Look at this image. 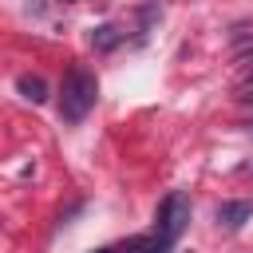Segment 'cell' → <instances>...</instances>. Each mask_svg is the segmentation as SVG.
<instances>
[{"instance_id": "cell-1", "label": "cell", "mask_w": 253, "mask_h": 253, "mask_svg": "<svg viewBox=\"0 0 253 253\" xmlns=\"http://www.w3.org/2000/svg\"><path fill=\"white\" fill-rule=\"evenodd\" d=\"M186 221H190V194L170 190V194L158 202L154 229H150V233H142V237H134V241H130V245H123V249H126V253H170V249L178 245V237H182Z\"/></svg>"}, {"instance_id": "cell-2", "label": "cell", "mask_w": 253, "mask_h": 253, "mask_svg": "<svg viewBox=\"0 0 253 253\" xmlns=\"http://www.w3.org/2000/svg\"><path fill=\"white\" fill-rule=\"evenodd\" d=\"M95 99H99V79L87 67H71L63 75V87H59V119L71 126L83 123L87 111L95 107Z\"/></svg>"}, {"instance_id": "cell-3", "label": "cell", "mask_w": 253, "mask_h": 253, "mask_svg": "<svg viewBox=\"0 0 253 253\" xmlns=\"http://www.w3.org/2000/svg\"><path fill=\"white\" fill-rule=\"evenodd\" d=\"M249 217H253V202H245V198H237V202H221V206H217V225L229 229V233H237Z\"/></svg>"}, {"instance_id": "cell-4", "label": "cell", "mask_w": 253, "mask_h": 253, "mask_svg": "<svg viewBox=\"0 0 253 253\" xmlns=\"http://www.w3.org/2000/svg\"><path fill=\"white\" fill-rule=\"evenodd\" d=\"M16 91H20L28 103H43V99H47V83H43L40 75H28V71L16 79Z\"/></svg>"}, {"instance_id": "cell-5", "label": "cell", "mask_w": 253, "mask_h": 253, "mask_svg": "<svg viewBox=\"0 0 253 253\" xmlns=\"http://www.w3.org/2000/svg\"><path fill=\"white\" fill-rule=\"evenodd\" d=\"M119 40H123V32H119L115 24H99V28L91 32V43H95L99 51H111V47H119Z\"/></svg>"}, {"instance_id": "cell-6", "label": "cell", "mask_w": 253, "mask_h": 253, "mask_svg": "<svg viewBox=\"0 0 253 253\" xmlns=\"http://www.w3.org/2000/svg\"><path fill=\"white\" fill-rule=\"evenodd\" d=\"M95 253H126V249H115V245H107V249H95Z\"/></svg>"}, {"instance_id": "cell-7", "label": "cell", "mask_w": 253, "mask_h": 253, "mask_svg": "<svg viewBox=\"0 0 253 253\" xmlns=\"http://www.w3.org/2000/svg\"><path fill=\"white\" fill-rule=\"evenodd\" d=\"M249 134H253V123H249Z\"/></svg>"}, {"instance_id": "cell-8", "label": "cell", "mask_w": 253, "mask_h": 253, "mask_svg": "<svg viewBox=\"0 0 253 253\" xmlns=\"http://www.w3.org/2000/svg\"><path fill=\"white\" fill-rule=\"evenodd\" d=\"M63 4H71V0H63Z\"/></svg>"}]
</instances>
